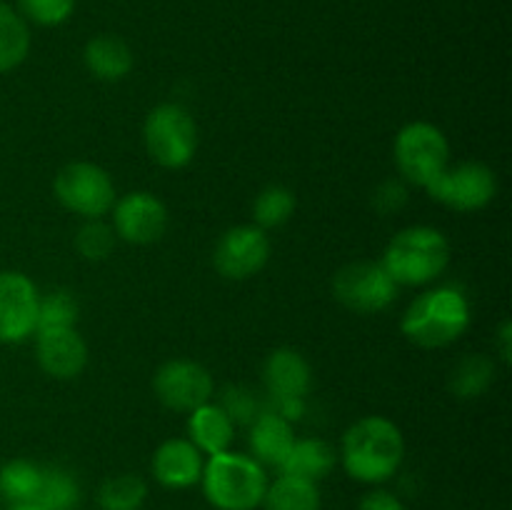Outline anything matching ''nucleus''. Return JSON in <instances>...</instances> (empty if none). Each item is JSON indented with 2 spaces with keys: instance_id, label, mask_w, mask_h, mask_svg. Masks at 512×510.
<instances>
[{
  "instance_id": "nucleus-13",
  "label": "nucleus",
  "mask_w": 512,
  "mask_h": 510,
  "mask_svg": "<svg viewBox=\"0 0 512 510\" xmlns=\"http://www.w3.org/2000/svg\"><path fill=\"white\" fill-rule=\"evenodd\" d=\"M113 230L118 240L133 245L158 243L168 230V208L163 200L145 190L123 195L113 205Z\"/></svg>"
},
{
  "instance_id": "nucleus-30",
  "label": "nucleus",
  "mask_w": 512,
  "mask_h": 510,
  "mask_svg": "<svg viewBox=\"0 0 512 510\" xmlns=\"http://www.w3.org/2000/svg\"><path fill=\"white\" fill-rule=\"evenodd\" d=\"M15 10L28 25L58 28L75 13V0H15Z\"/></svg>"
},
{
  "instance_id": "nucleus-35",
  "label": "nucleus",
  "mask_w": 512,
  "mask_h": 510,
  "mask_svg": "<svg viewBox=\"0 0 512 510\" xmlns=\"http://www.w3.org/2000/svg\"><path fill=\"white\" fill-rule=\"evenodd\" d=\"M10 510H48V508H45V505H40V503H23V505H13Z\"/></svg>"
},
{
  "instance_id": "nucleus-23",
  "label": "nucleus",
  "mask_w": 512,
  "mask_h": 510,
  "mask_svg": "<svg viewBox=\"0 0 512 510\" xmlns=\"http://www.w3.org/2000/svg\"><path fill=\"white\" fill-rule=\"evenodd\" d=\"M30 53V25L8 3H0V73H10Z\"/></svg>"
},
{
  "instance_id": "nucleus-9",
  "label": "nucleus",
  "mask_w": 512,
  "mask_h": 510,
  "mask_svg": "<svg viewBox=\"0 0 512 510\" xmlns=\"http://www.w3.org/2000/svg\"><path fill=\"white\" fill-rule=\"evenodd\" d=\"M425 190L445 208L458 210V213H475L493 203L498 193V178L493 168L485 163L465 160V163L448 165Z\"/></svg>"
},
{
  "instance_id": "nucleus-6",
  "label": "nucleus",
  "mask_w": 512,
  "mask_h": 510,
  "mask_svg": "<svg viewBox=\"0 0 512 510\" xmlns=\"http://www.w3.org/2000/svg\"><path fill=\"white\" fill-rule=\"evenodd\" d=\"M393 158L405 183L428 188L450 165L448 138L438 125L415 120L395 135Z\"/></svg>"
},
{
  "instance_id": "nucleus-8",
  "label": "nucleus",
  "mask_w": 512,
  "mask_h": 510,
  "mask_svg": "<svg viewBox=\"0 0 512 510\" xmlns=\"http://www.w3.org/2000/svg\"><path fill=\"white\" fill-rule=\"evenodd\" d=\"M400 285L390 278L385 265L373 260H355L343 265L333 278V295L340 305L360 315H373L393 305Z\"/></svg>"
},
{
  "instance_id": "nucleus-7",
  "label": "nucleus",
  "mask_w": 512,
  "mask_h": 510,
  "mask_svg": "<svg viewBox=\"0 0 512 510\" xmlns=\"http://www.w3.org/2000/svg\"><path fill=\"white\" fill-rule=\"evenodd\" d=\"M53 193L65 210L80 215L83 220L105 218L118 200L108 170L88 163V160H78V163H68L65 168H60L53 180Z\"/></svg>"
},
{
  "instance_id": "nucleus-11",
  "label": "nucleus",
  "mask_w": 512,
  "mask_h": 510,
  "mask_svg": "<svg viewBox=\"0 0 512 510\" xmlns=\"http://www.w3.org/2000/svg\"><path fill=\"white\" fill-rule=\"evenodd\" d=\"M38 285L20 270H0V343L15 345L38 330Z\"/></svg>"
},
{
  "instance_id": "nucleus-16",
  "label": "nucleus",
  "mask_w": 512,
  "mask_h": 510,
  "mask_svg": "<svg viewBox=\"0 0 512 510\" xmlns=\"http://www.w3.org/2000/svg\"><path fill=\"white\" fill-rule=\"evenodd\" d=\"M205 458L188 438H170L155 450L153 478L168 490H188L203 478Z\"/></svg>"
},
{
  "instance_id": "nucleus-18",
  "label": "nucleus",
  "mask_w": 512,
  "mask_h": 510,
  "mask_svg": "<svg viewBox=\"0 0 512 510\" xmlns=\"http://www.w3.org/2000/svg\"><path fill=\"white\" fill-rule=\"evenodd\" d=\"M83 63L93 78L118 83L133 70V50L118 35H95L85 43Z\"/></svg>"
},
{
  "instance_id": "nucleus-4",
  "label": "nucleus",
  "mask_w": 512,
  "mask_h": 510,
  "mask_svg": "<svg viewBox=\"0 0 512 510\" xmlns=\"http://www.w3.org/2000/svg\"><path fill=\"white\" fill-rule=\"evenodd\" d=\"M380 263L400 288L435 283L450 265V243L430 225H410L393 235Z\"/></svg>"
},
{
  "instance_id": "nucleus-26",
  "label": "nucleus",
  "mask_w": 512,
  "mask_h": 510,
  "mask_svg": "<svg viewBox=\"0 0 512 510\" xmlns=\"http://www.w3.org/2000/svg\"><path fill=\"white\" fill-rule=\"evenodd\" d=\"M80 498V483L70 470L50 465L43 468V483H40V493L35 503L45 505L48 510H78Z\"/></svg>"
},
{
  "instance_id": "nucleus-24",
  "label": "nucleus",
  "mask_w": 512,
  "mask_h": 510,
  "mask_svg": "<svg viewBox=\"0 0 512 510\" xmlns=\"http://www.w3.org/2000/svg\"><path fill=\"white\" fill-rule=\"evenodd\" d=\"M43 483V468L33 460L15 458L0 468V495L13 505L35 503Z\"/></svg>"
},
{
  "instance_id": "nucleus-17",
  "label": "nucleus",
  "mask_w": 512,
  "mask_h": 510,
  "mask_svg": "<svg viewBox=\"0 0 512 510\" xmlns=\"http://www.w3.org/2000/svg\"><path fill=\"white\" fill-rule=\"evenodd\" d=\"M295 433L293 423L280 418L278 413L265 408L253 423L248 425V445H250V458L258 460L263 468H280L285 460L288 450L293 448Z\"/></svg>"
},
{
  "instance_id": "nucleus-21",
  "label": "nucleus",
  "mask_w": 512,
  "mask_h": 510,
  "mask_svg": "<svg viewBox=\"0 0 512 510\" xmlns=\"http://www.w3.org/2000/svg\"><path fill=\"white\" fill-rule=\"evenodd\" d=\"M260 505L265 510H320L323 508V495L313 480L280 473L278 478L268 483Z\"/></svg>"
},
{
  "instance_id": "nucleus-2",
  "label": "nucleus",
  "mask_w": 512,
  "mask_h": 510,
  "mask_svg": "<svg viewBox=\"0 0 512 510\" xmlns=\"http://www.w3.org/2000/svg\"><path fill=\"white\" fill-rule=\"evenodd\" d=\"M400 328L418 348H448L470 328V303L453 285L430 288L408 305Z\"/></svg>"
},
{
  "instance_id": "nucleus-12",
  "label": "nucleus",
  "mask_w": 512,
  "mask_h": 510,
  "mask_svg": "<svg viewBox=\"0 0 512 510\" xmlns=\"http://www.w3.org/2000/svg\"><path fill=\"white\" fill-rule=\"evenodd\" d=\"M270 238L258 225L225 230L213 250V265L225 280H248L268 265Z\"/></svg>"
},
{
  "instance_id": "nucleus-31",
  "label": "nucleus",
  "mask_w": 512,
  "mask_h": 510,
  "mask_svg": "<svg viewBox=\"0 0 512 510\" xmlns=\"http://www.w3.org/2000/svg\"><path fill=\"white\" fill-rule=\"evenodd\" d=\"M218 405L228 413L233 425H250L265 410V400H260L253 390L243 388V385H233L225 390Z\"/></svg>"
},
{
  "instance_id": "nucleus-19",
  "label": "nucleus",
  "mask_w": 512,
  "mask_h": 510,
  "mask_svg": "<svg viewBox=\"0 0 512 510\" xmlns=\"http://www.w3.org/2000/svg\"><path fill=\"white\" fill-rule=\"evenodd\" d=\"M235 438V425L218 403H205L195 408L188 418V440L203 455H218L230 450Z\"/></svg>"
},
{
  "instance_id": "nucleus-20",
  "label": "nucleus",
  "mask_w": 512,
  "mask_h": 510,
  "mask_svg": "<svg viewBox=\"0 0 512 510\" xmlns=\"http://www.w3.org/2000/svg\"><path fill=\"white\" fill-rule=\"evenodd\" d=\"M335 460H338V453H335V448L328 440L295 438L293 448L288 450L285 460L280 463L278 473L320 483V480L328 478L330 470L335 468Z\"/></svg>"
},
{
  "instance_id": "nucleus-33",
  "label": "nucleus",
  "mask_w": 512,
  "mask_h": 510,
  "mask_svg": "<svg viewBox=\"0 0 512 510\" xmlns=\"http://www.w3.org/2000/svg\"><path fill=\"white\" fill-rule=\"evenodd\" d=\"M358 510H405L403 500L385 488H373L363 495Z\"/></svg>"
},
{
  "instance_id": "nucleus-15",
  "label": "nucleus",
  "mask_w": 512,
  "mask_h": 510,
  "mask_svg": "<svg viewBox=\"0 0 512 510\" xmlns=\"http://www.w3.org/2000/svg\"><path fill=\"white\" fill-rule=\"evenodd\" d=\"M313 383L310 365L298 350L278 348L265 358L263 385L265 403H280V400H305Z\"/></svg>"
},
{
  "instance_id": "nucleus-28",
  "label": "nucleus",
  "mask_w": 512,
  "mask_h": 510,
  "mask_svg": "<svg viewBox=\"0 0 512 510\" xmlns=\"http://www.w3.org/2000/svg\"><path fill=\"white\" fill-rule=\"evenodd\" d=\"M115 243H118V235H115L113 225L105 223L103 218L85 220L75 233V248L85 260H93V263L108 258Z\"/></svg>"
},
{
  "instance_id": "nucleus-25",
  "label": "nucleus",
  "mask_w": 512,
  "mask_h": 510,
  "mask_svg": "<svg viewBox=\"0 0 512 510\" xmlns=\"http://www.w3.org/2000/svg\"><path fill=\"white\" fill-rule=\"evenodd\" d=\"M148 498V485L140 475L120 473L105 480L98 490L100 510H140Z\"/></svg>"
},
{
  "instance_id": "nucleus-1",
  "label": "nucleus",
  "mask_w": 512,
  "mask_h": 510,
  "mask_svg": "<svg viewBox=\"0 0 512 510\" xmlns=\"http://www.w3.org/2000/svg\"><path fill=\"white\" fill-rule=\"evenodd\" d=\"M405 458V438L393 420L365 415L355 420L340 443L345 473L365 485L388 483Z\"/></svg>"
},
{
  "instance_id": "nucleus-32",
  "label": "nucleus",
  "mask_w": 512,
  "mask_h": 510,
  "mask_svg": "<svg viewBox=\"0 0 512 510\" xmlns=\"http://www.w3.org/2000/svg\"><path fill=\"white\" fill-rule=\"evenodd\" d=\"M408 203V183L403 178H395V180H385L375 188L373 193V208L378 213L390 215V213H398L400 208H405Z\"/></svg>"
},
{
  "instance_id": "nucleus-3",
  "label": "nucleus",
  "mask_w": 512,
  "mask_h": 510,
  "mask_svg": "<svg viewBox=\"0 0 512 510\" xmlns=\"http://www.w3.org/2000/svg\"><path fill=\"white\" fill-rule=\"evenodd\" d=\"M268 483V473L258 460L245 453H233V450L210 455L203 465V478H200L205 500L215 510L260 508Z\"/></svg>"
},
{
  "instance_id": "nucleus-27",
  "label": "nucleus",
  "mask_w": 512,
  "mask_h": 510,
  "mask_svg": "<svg viewBox=\"0 0 512 510\" xmlns=\"http://www.w3.org/2000/svg\"><path fill=\"white\" fill-rule=\"evenodd\" d=\"M295 213V193L285 185H268L253 203V218L260 230H273L288 223Z\"/></svg>"
},
{
  "instance_id": "nucleus-10",
  "label": "nucleus",
  "mask_w": 512,
  "mask_h": 510,
  "mask_svg": "<svg viewBox=\"0 0 512 510\" xmlns=\"http://www.w3.org/2000/svg\"><path fill=\"white\" fill-rule=\"evenodd\" d=\"M213 375L195 360L175 358L158 368L153 378L155 398L175 413H193L213 398Z\"/></svg>"
},
{
  "instance_id": "nucleus-29",
  "label": "nucleus",
  "mask_w": 512,
  "mask_h": 510,
  "mask_svg": "<svg viewBox=\"0 0 512 510\" xmlns=\"http://www.w3.org/2000/svg\"><path fill=\"white\" fill-rule=\"evenodd\" d=\"M75 323H78V300L73 298V293H68V290H53L48 295H40L38 330L75 328Z\"/></svg>"
},
{
  "instance_id": "nucleus-14",
  "label": "nucleus",
  "mask_w": 512,
  "mask_h": 510,
  "mask_svg": "<svg viewBox=\"0 0 512 510\" xmlns=\"http://www.w3.org/2000/svg\"><path fill=\"white\" fill-rule=\"evenodd\" d=\"M35 355L45 375L73 380L88 365V345L78 328H48L35 333Z\"/></svg>"
},
{
  "instance_id": "nucleus-34",
  "label": "nucleus",
  "mask_w": 512,
  "mask_h": 510,
  "mask_svg": "<svg viewBox=\"0 0 512 510\" xmlns=\"http://www.w3.org/2000/svg\"><path fill=\"white\" fill-rule=\"evenodd\" d=\"M498 350H500V358L503 363H510V355H512V325L505 320L498 330Z\"/></svg>"
},
{
  "instance_id": "nucleus-22",
  "label": "nucleus",
  "mask_w": 512,
  "mask_h": 510,
  "mask_svg": "<svg viewBox=\"0 0 512 510\" xmlns=\"http://www.w3.org/2000/svg\"><path fill=\"white\" fill-rule=\"evenodd\" d=\"M495 380V363L483 353L465 355L463 360L453 365L450 370L448 388L455 398L473 400L488 393V388Z\"/></svg>"
},
{
  "instance_id": "nucleus-5",
  "label": "nucleus",
  "mask_w": 512,
  "mask_h": 510,
  "mask_svg": "<svg viewBox=\"0 0 512 510\" xmlns=\"http://www.w3.org/2000/svg\"><path fill=\"white\" fill-rule=\"evenodd\" d=\"M143 140L148 155L160 168L180 170L195 158L198 125L183 105L160 103L145 118Z\"/></svg>"
}]
</instances>
